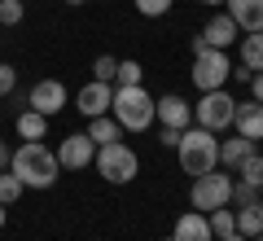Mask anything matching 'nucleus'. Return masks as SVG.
Segmentation results:
<instances>
[{"label":"nucleus","mask_w":263,"mask_h":241,"mask_svg":"<svg viewBox=\"0 0 263 241\" xmlns=\"http://www.w3.org/2000/svg\"><path fill=\"white\" fill-rule=\"evenodd\" d=\"M9 171L22 180V189H53L62 176V162L44 140H22L9 154Z\"/></svg>","instance_id":"nucleus-1"},{"label":"nucleus","mask_w":263,"mask_h":241,"mask_svg":"<svg viewBox=\"0 0 263 241\" xmlns=\"http://www.w3.org/2000/svg\"><path fill=\"white\" fill-rule=\"evenodd\" d=\"M176 158H180L184 176H206V171L219 167V136L206 127H184L180 145H176Z\"/></svg>","instance_id":"nucleus-2"},{"label":"nucleus","mask_w":263,"mask_h":241,"mask_svg":"<svg viewBox=\"0 0 263 241\" xmlns=\"http://www.w3.org/2000/svg\"><path fill=\"white\" fill-rule=\"evenodd\" d=\"M110 114L123 132H149L154 123V97L145 88H114V101H110Z\"/></svg>","instance_id":"nucleus-3"},{"label":"nucleus","mask_w":263,"mask_h":241,"mask_svg":"<svg viewBox=\"0 0 263 241\" xmlns=\"http://www.w3.org/2000/svg\"><path fill=\"white\" fill-rule=\"evenodd\" d=\"M92 167H97V176L110 180V184H132L136 171H141V158H136V149H132V145L110 140V145H97Z\"/></svg>","instance_id":"nucleus-4"},{"label":"nucleus","mask_w":263,"mask_h":241,"mask_svg":"<svg viewBox=\"0 0 263 241\" xmlns=\"http://www.w3.org/2000/svg\"><path fill=\"white\" fill-rule=\"evenodd\" d=\"M233 184H237V180L228 176V171H219V167L206 171V176H193V184H189V206L202 211V215L219 211V206L233 202Z\"/></svg>","instance_id":"nucleus-5"},{"label":"nucleus","mask_w":263,"mask_h":241,"mask_svg":"<svg viewBox=\"0 0 263 241\" xmlns=\"http://www.w3.org/2000/svg\"><path fill=\"white\" fill-rule=\"evenodd\" d=\"M189 75H193L197 92H215V88H224L228 79H233V62H228L224 48H197Z\"/></svg>","instance_id":"nucleus-6"},{"label":"nucleus","mask_w":263,"mask_h":241,"mask_svg":"<svg viewBox=\"0 0 263 241\" xmlns=\"http://www.w3.org/2000/svg\"><path fill=\"white\" fill-rule=\"evenodd\" d=\"M233 110H237V101L224 92V88H215V92H202V101L193 105V127H206V132H224V127H233Z\"/></svg>","instance_id":"nucleus-7"},{"label":"nucleus","mask_w":263,"mask_h":241,"mask_svg":"<svg viewBox=\"0 0 263 241\" xmlns=\"http://www.w3.org/2000/svg\"><path fill=\"white\" fill-rule=\"evenodd\" d=\"M66 105H70V92H66L62 79H40V84H31V92H27V110H40L44 119L62 114Z\"/></svg>","instance_id":"nucleus-8"},{"label":"nucleus","mask_w":263,"mask_h":241,"mask_svg":"<svg viewBox=\"0 0 263 241\" xmlns=\"http://www.w3.org/2000/svg\"><path fill=\"white\" fill-rule=\"evenodd\" d=\"M53 154H57V162H62V171H84V167H92L97 145H92V136H88V132H70V136H66Z\"/></svg>","instance_id":"nucleus-9"},{"label":"nucleus","mask_w":263,"mask_h":241,"mask_svg":"<svg viewBox=\"0 0 263 241\" xmlns=\"http://www.w3.org/2000/svg\"><path fill=\"white\" fill-rule=\"evenodd\" d=\"M154 119H158V127L184 132V127H193V105H189L184 97L167 92V97H158V101H154Z\"/></svg>","instance_id":"nucleus-10"},{"label":"nucleus","mask_w":263,"mask_h":241,"mask_svg":"<svg viewBox=\"0 0 263 241\" xmlns=\"http://www.w3.org/2000/svg\"><path fill=\"white\" fill-rule=\"evenodd\" d=\"M233 40H241L237 22L228 18V13H215V18L202 27V35H193V53H197V48H228Z\"/></svg>","instance_id":"nucleus-11"},{"label":"nucleus","mask_w":263,"mask_h":241,"mask_svg":"<svg viewBox=\"0 0 263 241\" xmlns=\"http://www.w3.org/2000/svg\"><path fill=\"white\" fill-rule=\"evenodd\" d=\"M110 101H114V84H84L79 88V97H75V105H79V114L84 119H97V114H110Z\"/></svg>","instance_id":"nucleus-12"},{"label":"nucleus","mask_w":263,"mask_h":241,"mask_svg":"<svg viewBox=\"0 0 263 241\" xmlns=\"http://www.w3.org/2000/svg\"><path fill=\"white\" fill-rule=\"evenodd\" d=\"M224 13L237 22V31H241V35L263 31V0H224Z\"/></svg>","instance_id":"nucleus-13"},{"label":"nucleus","mask_w":263,"mask_h":241,"mask_svg":"<svg viewBox=\"0 0 263 241\" xmlns=\"http://www.w3.org/2000/svg\"><path fill=\"white\" fill-rule=\"evenodd\" d=\"M233 127H237V136H246V140H263V105L259 101H237Z\"/></svg>","instance_id":"nucleus-14"},{"label":"nucleus","mask_w":263,"mask_h":241,"mask_svg":"<svg viewBox=\"0 0 263 241\" xmlns=\"http://www.w3.org/2000/svg\"><path fill=\"white\" fill-rule=\"evenodd\" d=\"M171 241H215V232H211V224H206V215H202V211H184L176 219Z\"/></svg>","instance_id":"nucleus-15"},{"label":"nucleus","mask_w":263,"mask_h":241,"mask_svg":"<svg viewBox=\"0 0 263 241\" xmlns=\"http://www.w3.org/2000/svg\"><path fill=\"white\" fill-rule=\"evenodd\" d=\"M250 154H254V140H246V136H228V140H219V167H224V171H237Z\"/></svg>","instance_id":"nucleus-16"},{"label":"nucleus","mask_w":263,"mask_h":241,"mask_svg":"<svg viewBox=\"0 0 263 241\" xmlns=\"http://www.w3.org/2000/svg\"><path fill=\"white\" fill-rule=\"evenodd\" d=\"M233 224H237L241 237H259V232H263V202L254 197V202L237 206V211H233Z\"/></svg>","instance_id":"nucleus-17"},{"label":"nucleus","mask_w":263,"mask_h":241,"mask_svg":"<svg viewBox=\"0 0 263 241\" xmlns=\"http://www.w3.org/2000/svg\"><path fill=\"white\" fill-rule=\"evenodd\" d=\"M88 136H92V145H110L123 136V127L114 123V114H97V119H88Z\"/></svg>","instance_id":"nucleus-18"},{"label":"nucleus","mask_w":263,"mask_h":241,"mask_svg":"<svg viewBox=\"0 0 263 241\" xmlns=\"http://www.w3.org/2000/svg\"><path fill=\"white\" fill-rule=\"evenodd\" d=\"M44 132H48V119L40 110H22L18 114V136L22 140H44Z\"/></svg>","instance_id":"nucleus-19"},{"label":"nucleus","mask_w":263,"mask_h":241,"mask_svg":"<svg viewBox=\"0 0 263 241\" xmlns=\"http://www.w3.org/2000/svg\"><path fill=\"white\" fill-rule=\"evenodd\" d=\"M241 66L246 70H263V31H254V35H241Z\"/></svg>","instance_id":"nucleus-20"},{"label":"nucleus","mask_w":263,"mask_h":241,"mask_svg":"<svg viewBox=\"0 0 263 241\" xmlns=\"http://www.w3.org/2000/svg\"><path fill=\"white\" fill-rule=\"evenodd\" d=\"M141 79H145V66L132 62V57H123L119 70H114V88H141Z\"/></svg>","instance_id":"nucleus-21"},{"label":"nucleus","mask_w":263,"mask_h":241,"mask_svg":"<svg viewBox=\"0 0 263 241\" xmlns=\"http://www.w3.org/2000/svg\"><path fill=\"white\" fill-rule=\"evenodd\" d=\"M237 180H241V184H250V189H263V154H259V149H254L241 167H237Z\"/></svg>","instance_id":"nucleus-22"},{"label":"nucleus","mask_w":263,"mask_h":241,"mask_svg":"<svg viewBox=\"0 0 263 241\" xmlns=\"http://www.w3.org/2000/svg\"><path fill=\"white\" fill-rule=\"evenodd\" d=\"M22 193H27V189H22V180L13 176V171H0V202H5V206H13Z\"/></svg>","instance_id":"nucleus-23"},{"label":"nucleus","mask_w":263,"mask_h":241,"mask_svg":"<svg viewBox=\"0 0 263 241\" xmlns=\"http://www.w3.org/2000/svg\"><path fill=\"white\" fill-rule=\"evenodd\" d=\"M206 224H211V232H215V237H228V232H237V224H233V211H228V206L211 211V215H206Z\"/></svg>","instance_id":"nucleus-24"},{"label":"nucleus","mask_w":263,"mask_h":241,"mask_svg":"<svg viewBox=\"0 0 263 241\" xmlns=\"http://www.w3.org/2000/svg\"><path fill=\"white\" fill-rule=\"evenodd\" d=\"M27 18V5L22 0H0V27H18Z\"/></svg>","instance_id":"nucleus-25"},{"label":"nucleus","mask_w":263,"mask_h":241,"mask_svg":"<svg viewBox=\"0 0 263 241\" xmlns=\"http://www.w3.org/2000/svg\"><path fill=\"white\" fill-rule=\"evenodd\" d=\"M114 70H119V62H114L110 53H101L92 62V79H97V84H114Z\"/></svg>","instance_id":"nucleus-26"},{"label":"nucleus","mask_w":263,"mask_h":241,"mask_svg":"<svg viewBox=\"0 0 263 241\" xmlns=\"http://www.w3.org/2000/svg\"><path fill=\"white\" fill-rule=\"evenodd\" d=\"M132 5H136V13H145V18H162V13H171L176 0H132Z\"/></svg>","instance_id":"nucleus-27"},{"label":"nucleus","mask_w":263,"mask_h":241,"mask_svg":"<svg viewBox=\"0 0 263 241\" xmlns=\"http://www.w3.org/2000/svg\"><path fill=\"white\" fill-rule=\"evenodd\" d=\"M13 88H18V70L9 62H0V97H9Z\"/></svg>","instance_id":"nucleus-28"},{"label":"nucleus","mask_w":263,"mask_h":241,"mask_svg":"<svg viewBox=\"0 0 263 241\" xmlns=\"http://www.w3.org/2000/svg\"><path fill=\"white\" fill-rule=\"evenodd\" d=\"M254 197H259V189H250V184H241V180H237V184H233V202H237V206H246V202H254Z\"/></svg>","instance_id":"nucleus-29"},{"label":"nucleus","mask_w":263,"mask_h":241,"mask_svg":"<svg viewBox=\"0 0 263 241\" xmlns=\"http://www.w3.org/2000/svg\"><path fill=\"white\" fill-rule=\"evenodd\" d=\"M158 145L176 149V145H180V132H176V127H158Z\"/></svg>","instance_id":"nucleus-30"},{"label":"nucleus","mask_w":263,"mask_h":241,"mask_svg":"<svg viewBox=\"0 0 263 241\" xmlns=\"http://www.w3.org/2000/svg\"><path fill=\"white\" fill-rule=\"evenodd\" d=\"M250 101H259V105H263V70H254V75H250Z\"/></svg>","instance_id":"nucleus-31"},{"label":"nucleus","mask_w":263,"mask_h":241,"mask_svg":"<svg viewBox=\"0 0 263 241\" xmlns=\"http://www.w3.org/2000/svg\"><path fill=\"white\" fill-rule=\"evenodd\" d=\"M0 171H9V145H5V136H0Z\"/></svg>","instance_id":"nucleus-32"},{"label":"nucleus","mask_w":263,"mask_h":241,"mask_svg":"<svg viewBox=\"0 0 263 241\" xmlns=\"http://www.w3.org/2000/svg\"><path fill=\"white\" fill-rule=\"evenodd\" d=\"M219 241H250V237H241V232H228V237H219Z\"/></svg>","instance_id":"nucleus-33"},{"label":"nucleus","mask_w":263,"mask_h":241,"mask_svg":"<svg viewBox=\"0 0 263 241\" xmlns=\"http://www.w3.org/2000/svg\"><path fill=\"white\" fill-rule=\"evenodd\" d=\"M197 5H211V9H219V5H224V0H197Z\"/></svg>","instance_id":"nucleus-34"},{"label":"nucleus","mask_w":263,"mask_h":241,"mask_svg":"<svg viewBox=\"0 0 263 241\" xmlns=\"http://www.w3.org/2000/svg\"><path fill=\"white\" fill-rule=\"evenodd\" d=\"M5 215H9V206H5V202H0V228H5Z\"/></svg>","instance_id":"nucleus-35"},{"label":"nucleus","mask_w":263,"mask_h":241,"mask_svg":"<svg viewBox=\"0 0 263 241\" xmlns=\"http://www.w3.org/2000/svg\"><path fill=\"white\" fill-rule=\"evenodd\" d=\"M66 5H84V0H66Z\"/></svg>","instance_id":"nucleus-36"},{"label":"nucleus","mask_w":263,"mask_h":241,"mask_svg":"<svg viewBox=\"0 0 263 241\" xmlns=\"http://www.w3.org/2000/svg\"><path fill=\"white\" fill-rule=\"evenodd\" d=\"M250 241H263V232H259V237H250Z\"/></svg>","instance_id":"nucleus-37"},{"label":"nucleus","mask_w":263,"mask_h":241,"mask_svg":"<svg viewBox=\"0 0 263 241\" xmlns=\"http://www.w3.org/2000/svg\"><path fill=\"white\" fill-rule=\"evenodd\" d=\"M167 241H171V237H167Z\"/></svg>","instance_id":"nucleus-38"}]
</instances>
